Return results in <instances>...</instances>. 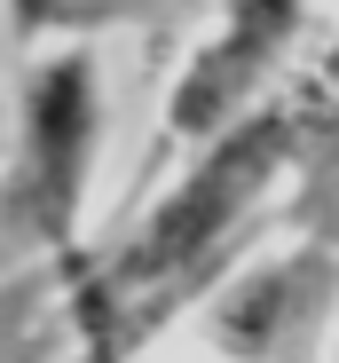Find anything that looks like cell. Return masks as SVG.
Wrapping results in <instances>:
<instances>
[{
    "mask_svg": "<svg viewBox=\"0 0 339 363\" xmlns=\"http://www.w3.org/2000/svg\"><path fill=\"white\" fill-rule=\"evenodd\" d=\"M285 174H292V118L276 95L237 111L221 135L190 143L182 174L134 213V229L119 245H87L79 237L55 261L71 347H87V355L150 347L182 308H197L229 277V261L260 229V206L276 198Z\"/></svg>",
    "mask_w": 339,
    "mask_h": 363,
    "instance_id": "obj_1",
    "label": "cell"
},
{
    "mask_svg": "<svg viewBox=\"0 0 339 363\" xmlns=\"http://www.w3.org/2000/svg\"><path fill=\"white\" fill-rule=\"evenodd\" d=\"M103 158V64L87 40L32 48L16 72V118L0 143V245L24 261H64L87 237Z\"/></svg>",
    "mask_w": 339,
    "mask_h": 363,
    "instance_id": "obj_2",
    "label": "cell"
},
{
    "mask_svg": "<svg viewBox=\"0 0 339 363\" xmlns=\"http://www.w3.org/2000/svg\"><path fill=\"white\" fill-rule=\"evenodd\" d=\"M300 40H308V0H213V24L197 32V48L182 55L174 87H166L150 166L182 158L190 143L221 135L237 111L276 95V79L300 55Z\"/></svg>",
    "mask_w": 339,
    "mask_h": 363,
    "instance_id": "obj_3",
    "label": "cell"
},
{
    "mask_svg": "<svg viewBox=\"0 0 339 363\" xmlns=\"http://www.w3.org/2000/svg\"><path fill=\"white\" fill-rule=\"evenodd\" d=\"M339 300V237L331 229H300L285 253H260V261H229L197 308H205V340L213 347H237V355H285L300 340H316L323 308Z\"/></svg>",
    "mask_w": 339,
    "mask_h": 363,
    "instance_id": "obj_4",
    "label": "cell"
},
{
    "mask_svg": "<svg viewBox=\"0 0 339 363\" xmlns=\"http://www.w3.org/2000/svg\"><path fill=\"white\" fill-rule=\"evenodd\" d=\"M182 0H0V32L16 55L64 48V40H103V32H142L166 24Z\"/></svg>",
    "mask_w": 339,
    "mask_h": 363,
    "instance_id": "obj_5",
    "label": "cell"
},
{
    "mask_svg": "<svg viewBox=\"0 0 339 363\" xmlns=\"http://www.w3.org/2000/svg\"><path fill=\"white\" fill-rule=\"evenodd\" d=\"M0 261H24V253H8V245H0Z\"/></svg>",
    "mask_w": 339,
    "mask_h": 363,
    "instance_id": "obj_6",
    "label": "cell"
},
{
    "mask_svg": "<svg viewBox=\"0 0 339 363\" xmlns=\"http://www.w3.org/2000/svg\"><path fill=\"white\" fill-rule=\"evenodd\" d=\"M331 355H339V332H331Z\"/></svg>",
    "mask_w": 339,
    "mask_h": 363,
    "instance_id": "obj_7",
    "label": "cell"
}]
</instances>
